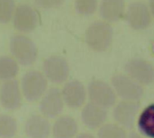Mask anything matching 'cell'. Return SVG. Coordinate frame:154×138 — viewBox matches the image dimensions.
Wrapping results in <instances>:
<instances>
[{"mask_svg": "<svg viewBox=\"0 0 154 138\" xmlns=\"http://www.w3.org/2000/svg\"><path fill=\"white\" fill-rule=\"evenodd\" d=\"M9 48L12 56L23 66L32 65L38 58V48L33 41L24 34L11 37Z\"/></svg>", "mask_w": 154, "mask_h": 138, "instance_id": "cell-1", "label": "cell"}, {"mask_svg": "<svg viewBox=\"0 0 154 138\" xmlns=\"http://www.w3.org/2000/svg\"><path fill=\"white\" fill-rule=\"evenodd\" d=\"M20 88L27 101L35 102L41 99L48 90V80L42 72L32 70L23 74Z\"/></svg>", "mask_w": 154, "mask_h": 138, "instance_id": "cell-2", "label": "cell"}, {"mask_svg": "<svg viewBox=\"0 0 154 138\" xmlns=\"http://www.w3.org/2000/svg\"><path fill=\"white\" fill-rule=\"evenodd\" d=\"M88 97L91 103L103 108H110L116 104L117 96L112 87L108 83L95 80L88 84Z\"/></svg>", "mask_w": 154, "mask_h": 138, "instance_id": "cell-3", "label": "cell"}, {"mask_svg": "<svg viewBox=\"0 0 154 138\" xmlns=\"http://www.w3.org/2000/svg\"><path fill=\"white\" fill-rule=\"evenodd\" d=\"M112 87L123 100L139 102L144 96L143 86L127 75H116L112 79Z\"/></svg>", "mask_w": 154, "mask_h": 138, "instance_id": "cell-4", "label": "cell"}, {"mask_svg": "<svg viewBox=\"0 0 154 138\" xmlns=\"http://www.w3.org/2000/svg\"><path fill=\"white\" fill-rule=\"evenodd\" d=\"M42 73L48 81L53 84H62L69 78V66L62 56L51 55L43 61Z\"/></svg>", "mask_w": 154, "mask_h": 138, "instance_id": "cell-5", "label": "cell"}, {"mask_svg": "<svg viewBox=\"0 0 154 138\" xmlns=\"http://www.w3.org/2000/svg\"><path fill=\"white\" fill-rule=\"evenodd\" d=\"M14 26L22 33H29L38 27L40 15L38 11L27 3H20L15 6L13 16Z\"/></svg>", "mask_w": 154, "mask_h": 138, "instance_id": "cell-6", "label": "cell"}, {"mask_svg": "<svg viewBox=\"0 0 154 138\" xmlns=\"http://www.w3.org/2000/svg\"><path fill=\"white\" fill-rule=\"evenodd\" d=\"M61 91L58 88L49 89L40 100V111L46 118H56L64 109Z\"/></svg>", "mask_w": 154, "mask_h": 138, "instance_id": "cell-7", "label": "cell"}, {"mask_svg": "<svg viewBox=\"0 0 154 138\" xmlns=\"http://www.w3.org/2000/svg\"><path fill=\"white\" fill-rule=\"evenodd\" d=\"M61 91L64 104L72 109H78L84 107L88 91L82 82L79 80H70L65 83Z\"/></svg>", "mask_w": 154, "mask_h": 138, "instance_id": "cell-8", "label": "cell"}, {"mask_svg": "<svg viewBox=\"0 0 154 138\" xmlns=\"http://www.w3.org/2000/svg\"><path fill=\"white\" fill-rule=\"evenodd\" d=\"M139 111V102L121 100L114 106L113 118L116 124L124 128H130L134 126Z\"/></svg>", "mask_w": 154, "mask_h": 138, "instance_id": "cell-9", "label": "cell"}, {"mask_svg": "<svg viewBox=\"0 0 154 138\" xmlns=\"http://www.w3.org/2000/svg\"><path fill=\"white\" fill-rule=\"evenodd\" d=\"M23 94L19 82L14 79L0 86V104L7 110H16L22 105Z\"/></svg>", "mask_w": 154, "mask_h": 138, "instance_id": "cell-10", "label": "cell"}, {"mask_svg": "<svg viewBox=\"0 0 154 138\" xmlns=\"http://www.w3.org/2000/svg\"><path fill=\"white\" fill-rule=\"evenodd\" d=\"M108 119V113L106 108L97 106L91 102L84 105L81 111L83 124L90 129H99Z\"/></svg>", "mask_w": 154, "mask_h": 138, "instance_id": "cell-11", "label": "cell"}, {"mask_svg": "<svg viewBox=\"0 0 154 138\" xmlns=\"http://www.w3.org/2000/svg\"><path fill=\"white\" fill-rule=\"evenodd\" d=\"M24 132L29 138H48L51 132V125L42 115H32L25 122Z\"/></svg>", "mask_w": 154, "mask_h": 138, "instance_id": "cell-12", "label": "cell"}, {"mask_svg": "<svg viewBox=\"0 0 154 138\" xmlns=\"http://www.w3.org/2000/svg\"><path fill=\"white\" fill-rule=\"evenodd\" d=\"M128 76L142 86H148L154 81V69L148 63L134 61L127 66Z\"/></svg>", "mask_w": 154, "mask_h": 138, "instance_id": "cell-13", "label": "cell"}, {"mask_svg": "<svg viewBox=\"0 0 154 138\" xmlns=\"http://www.w3.org/2000/svg\"><path fill=\"white\" fill-rule=\"evenodd\" d=\"M78 130V123L70 116H60L51 127L53 138H75Z\"/></svg>", "mask_w": 154, "mask_h": 138, "instance_id": "cell-14", "label": "cell"}, {"mask_svg": "<svg viewBox=\"0 0 154 138\" xmlns=\"http://www.w3.org/2000/svg\"><path fill=\"white\" fill-rule=\"evenodd\" d=\"M138 129L146 138H154V103L145 107L138 116Z\"/></svg>", "mask_w": 154, "mask_h": 138, "instance_id": "cell-15", "label": "cell"}, {"mask_svg": "<svg viewBox=\"0 0 154 138\" xmlns=\"http://www.w3.org/2000/svg\"><path fill=\"white\" fill-rule=\"evenodd\" d=\"M19 73V63L13 56H0V80H14Z\"/></svg>", "mask_w": 154, "mask_h": 138, "instance_id": "cell-16", "label": "cell"}, {"mask_svg": "<svg viewBox=\"0 0 154 138\" xmlns=\"http://www.w3.org/2000/svg\"><path fill=\"white\" fill-rule=\"evenodd\" d=\"M18 130L16 119L8 114H0V138H14Z\"/></svg>", "mask_w": 154, "mask_h": 138, "instance_id": "cell-17", "label": "cell"}, {"mask_svg": "<svg viewBox=\"0 0 154 138\" xmlns=\"http://www.w3.org/2000/svg\"><path fill=\"white\" fill-rule=\"evenodd\" d=\"M97 138H128L125 128L116 123H106L97 132Z\"/></svg>", "mask_w": 154, "mask_h": 138, "instance_id": "cell-18", "label": "cell"}, {"mask_svg": "<svg viewBox=\"0 0 154 138\" xmlns=\"http://www.w3.org/2000/svg\"><path fill=\"white\" fill-rule=\"evenodd\" d=\"M14 0H0V23L10 22L14 16Z\"/></svg>", "mask_w": 154, "mask_h": 138, "instance_id": "cell-19", "label": "cell"}, {"mask_svg": "<svg viewBox=\"0 0 154 138\" xmlns=\"http://www.w3.org/2000/svg\"><path fill=\"white\" fill-rule=\"evenodd\" d=\"M36 4L44 8H53L60 6L63 0H34Z\"/></svg>", "mask_w": 154, "mask_h": 138, "instance_id": "cell-20", "label": "cell"}, {"mask_svg": "<svg viewBox=\"0 0 154 138\" xmlns=\"http://www.w3.org/2000/svg\"><path fill=\"white\" fill-rule=\"evenodd\" d=\"M75 138H96L93 135L88 134V133H82L79 135H77V136Z\"/></svg>", "mask_w": 154, "mask_h": 138, "instance_id": "cell-21", "label": "cell"}, {"mask_svg": "<svg viewBox=\"0 0 154 138\" xmlns=\"http://www.w3.org/2000/svg\"><path fill=\"white\" fill-rule=\"evenodd\" d=\"M128 138H146V137H145V136H143V135L139 134V133H135V132H134V133L130 134V136H128Z\"/></svg>", "mask_w": 154, "mask_h": 138, "instance_id": "cell-22", "label": "cell"}]
</instances>
